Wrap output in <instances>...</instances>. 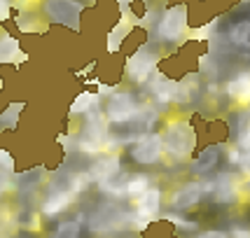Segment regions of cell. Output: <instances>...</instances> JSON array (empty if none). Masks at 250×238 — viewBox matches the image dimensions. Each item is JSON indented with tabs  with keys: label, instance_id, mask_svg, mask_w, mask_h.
Here are the masks:
<instances>
[{
	"label": "cell",
	"instance_id": "2",
	"mask_svg": "<svg viewBox=\"0 0 250 238\" xmlns=\"http://www.w3.org/2000/svg\"><path fill=\"white\" fill-rule=\"evenodd\" d=\"M44 12L56 23H65L70 28H77L80 14H82V5L75 2V0H47L44 2Z\"/></svg>",
	"mask_w": 250,
	"mask_h": 238
},
{
	"label": "cell",
	"instance_id": "20",
	"mask_svg": "<svg viewBox=\"0 0 250 238\" xmlns=\"http://www.w3.org/2000/svg\"><path fill=\"white\" fill-rule=\"evenodd\" d=\"M14 54H17V42L10 35H2V61H12Z\"/></svg>",
	"mask_w": 250,
	"mask_h": 238
},
{
	"label": "cell",
	"instance_id": "9",
	"mask_svg": "<svg viewBox=\"0 0 250 238\" xmlns=\"http://www.w3.org/2000/svg\"><path fill=\"white\" fill-rule=\"evenodd\" d=\"M80 187H82V182H80V180H75V184H73V187H68V189H61V192H59V189H54V192L49 194V198L44 201L42 210L47 213V215H54V213H59V210H63V208L70 203L73 194H75Z\"/></svg>",
	"mask_w": 250,
	"mask_h": 238
},
{
	"label": "cell",
	"instance_id": "14",
	"mask_svg": "<svg viewBox=\"0 0 250 238\" xmlns=\"http://www.w3.org/2000/svg\"><path fill=\"white\" fill-rule=\"evenodd\" d=\"M215 161H218V147H210L194 161V171L196 173H206V171H210L215 166Z\"/></svg>",
	"mask_w": 250,
	"mask_h": 238
},
{
	"label": "cell",
	"instance_id": "15",
	"mask_svg": "<svg viewBox=\"0 0 250 238\" xmlns=\"http://www.w3.org/2000/svg\"><path fill=\"white\" fill-rule=\"evenodd\" d=\"M231 40L241 47H250V19H243L234 26V31H231Z\"/></svg>",
	"mask_w": 250,
	"mask_h": 238
},
{
	"label": "cell",
	"instance_id": "25",
	"mask_svg": "<svg viewBox=\"0 0 250 238\" xmlns=\"http://www.w3.org/2000/svg\"><path fill=\"white\" fill-rule=\"evenodd\" d=\"M234 238H250V231H246V229H236V231H234Z\"/></svg>",
	"mask_w": 250,
	"mask_h": 238
},
{
	"label": "cell",
	"instance_id": "5",
	"mask_svg": "<svg viewBox=\"0 0 250 238\" xmlns=\"http://www.w3.org/2000/svg\"><path fill=\"white\" fill-rule=\"evenodd\" d=\"M133 115H136L133 96L131 94H115L108 105V117L112 121H117V124H124V121H131Z\"/></svg>",
	"mask_w": 250,
	"mask_h": 238
},
{
	"label": "cell",
	"instance_id": "13",
	"mask_svg": "<svg viewBox=\"0 0 250 238\" xmlns=\"http://www.w3.org/2000/svg\"><path fill=\"white\" fill-rule=\"evenodd\" d=\"M122 219H129V217L122 215V213H117V210H112V208H108V210L98 213V215L91 219V229H96V231H105V229L117 227Z\"/></svg>",
	"mask_w": 250,
	"mask_h": 238
},
{
	"label": "cell",
	"instance_id": "7",
	"mask_svg": "<svg viewBox=\"0 0 250 238\" xmlns=\"http://www.w3.org/2000/svg\"><path fill=\"white\" fill-rule=\"evenodd\" d=\"M154 63H157V56L150 54L147 49H141L136 56H131L129 61V75L136 79V82H145L150 73L154 70Z\"/></svg>",
	"mask_w": 250,
	"mask_h": 238
},
{
	"label": "cell",
	"instance_id": "21",
	"mask_svg": "<svg viewBox=\"0 0 250 238\" xmlns=\"http://www.w3.org/2000/svg\"><path fill=\"white\" fill-rule=\"evenodd\" d=\"M239 145L243 147V150H250V126L239 136Z\"/></svg>",
	"mask_w": 250,
	"mask_h": 238
},
{
	"label": "cell",
	"instance_id": "6",
	"mask_svg": "<svg viewBox=\"0 0 250 238\" xmlns=\"http://www.w3.org/2000/svg\"><path fill=\"white\" fill-rule=\"evenodd\" d=\"M159 201H162V192H159V189H147V192L138 198V213L133 215V222H138L141 227L147 224V222L157 215Z\"/></svg>",
	"mask_w": 250,
	"mask_h": 238
},
{
	"label": "cell",
	"instance_id": "18",
	"mask_svg": "<svg viewBox=\"0 0 250 238\" xmlns=\"http://www.w3.org/2000/svg\"><path fill=\"white\" fill-rule=\"evenodd\" d=\"M77 236H80V224L77 222H65V224L59 227V231L52 238H77Z\"/></svg>",
	"mask_w": 250,
	"mask_h": 238
},
{
	"label": "cell",
	"instance_id": "24",
	"mask_svg": "<svg viewBox=\"0 0 250 238\" xmlns=\"http://www.w3.org/2000/svg\"><path fill=\"white\" fill-rule=\"evenodd\" d=\"M199 238H227L222 231H206V234H201Z\"/></svg>",
	"mask_w": 250,
	"mask_h": 238
},
{
	"label": "cell",
	"instance_id": "3",
	"mask_svg": "<svg viewBox=\"0 0 250 238\" xmlns=\"http://www.w3.org/2000/svg\"><path fill=\"white\" fill-rule=\"evenodd\" d=\"M187 10L185 5H175L171 10H166V14L162 17V23H159V35L164 40H178L180 33L185 31L187 23Z\"/></svg>",
	"mask_w": 250,
	"mask_h": 238
},
{
	"label": "cell",
	"instance_id": "10",
	"mask_svg": "<svg viewBox=\"0 0 250 238\" xmlns=\"http://www.w3.org/2000/svg\"><path fill=\"white\" fill-rule=\"evenodd\" d=\"M120 171V159L117 157H108V159H101L98 163H94L89 168V180H96V182L105 184L108 180H112Z\"/></svg>",
	"mask_w": 250,
	"mask_h": 238
},
{
	"label": "cell",
	"instance_id": "22",
	"mask_svg": "<svg viewBox=\"0 0 250 238\" xmlns=\"http://www.w3.org/2000/svg\"><path fill=\"white\" fill-rule=\"evenodd\" d=\"M2 173H12V159H10V154H5L2 152Z\"/></svg>",
	"mask_w": 250,
	"mask_h": 238
},
{
	"label": "cell",
	"instance_id": "23",
	"mask_svg": "<svg viewBox=\"0 0 250 238\" xmlns=\"http://www.w3.org/2000/svg\"><path fill=\"white\" fill-rule=\"evenodd\" d=\"M239 163H241V168L246 171V173H250V154H243L239 159Z\"/></svg>",
	"mask_w": 250,
	"mask_h": 238
},
{
	"label": "cell",
	"instance_id": "8",
	"mask_svg": "<svg viewBox=\"0 0 250 238\" xmlns=\"http://www.w3.org/2000/svg\"><path fill=\"white\" fill-rule=\"evenodd\" d=\"M103 136H105L103 121L98 117H91L87 129L82 131V136H80V147L84 152H98V147L103 145Z\"/></svg>",
	"mask_w": 250,
	"mask_h": 238
},
{
	"label": "cell",
	"instance_id": "1",
	"mask_svg": "<svg viewBox=\"0 0 250 238\" xmlns=\"http://www.w3.org/2000/svg\"><path fill=\"white\" fill-rule=\"evenodd\" d=\"M166 147L175 157H187L194 147V131L189 124H171L166 133Z\"/></svg>",
	"mask_w": 250,
	"mask_h": 238
},
{
	"label": "cell",
	"instance_id": "4",
	"mask_svg": "<svg viewBox=\"0 0 250 238\" xmlns=\"http://www.w3.org/2000/svg\"><path fill=\"white\" fill-rule=\"evenodd\" d=\"M159 154H162V138L154 136V133L141 138L136 142V147L131 150V157L138 163H154L159 159Z\"/></svg>",
	"mask_w": 250,
	"mask_h": 238
},
{
	"label": "cell",
	"instance_id": "11",
	"mask_svg": "<svg viewBox=\"0 0 250 238\" xmlns=\"http://www.w3.org/2000/svg\"><path fill=\"white\" fill-rule=\"evenodd\" d=\"M204 187L199 182H189V184H185V187H180V192H175V196H173V206L175 208H189V206H194L196 201L201 198V192Z\"/></svg>",
	"mask_w": 250,
	"mask_h": 238
},
{
	"label": "cell",
	"instance_id": "17",
	"mask_svg": "<svg viewBox=\"0 0 250 238\" xmlns=\"http://www.w3.org/2000/svg\"><path fill=\"white\" fill-rule=\"evenodd\" d=\"M147 189H150V187H147V178H133V180H129V184H126V194L138 196V198H141Z\"/></svg>",
	"mask_w": 250,
	"mask_h": 238
},
{
	"label": "cell",
	"instance_id": "12",
	"mask_svg": "<svg viewBox=\"0 0 250 238\" xmlns=\"http://www.w3.org/2000/svg\"><path fill=\"white\" fill-rule=\"evenodd\" d=\"M227 94L234 98H239V100H243V103H250V70L239 73V75L229 82Z\"/></svg>",
	"mask_w": 250,
	"mask_h": 238
},
{
	"label": "cell",
	"instance_id": "16",
	"mask_svg": "<svg viewBox=\"0 0 250 238\" xmlns=\"http://www.w3.org/2000/svg\"><path fill=\"white\" fill-rule=\"evenodd\" d=\"M218 201H222V203H227V201H231L234 196H236V187H234V182L229 180L227 175L220 180V184H218Z\"/></svg>",
	"mask_w": 250,
	"mask_h": 238
},
{
	"label": "cell",
	"instance_id": "19",
	"mask_svg": "<svg viewBox=\"0 0 250 238\" xmlns=\"http://www.w3.org/2000/svg\"><path fill=\"white\" fill-rule=\"evenodd\" d=\"M96 103V96H91V94H82V96L77 98L75 103H73V112H84V110H89V105H94Z\"/></svg>",
	"mask_w": 250,
	"mask_h": 238
}]
</instances>
